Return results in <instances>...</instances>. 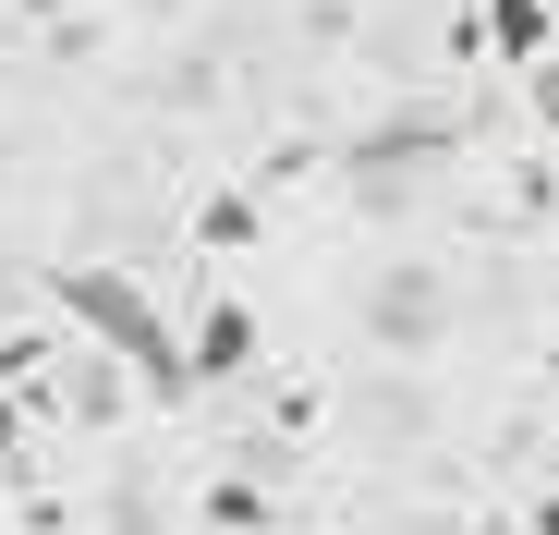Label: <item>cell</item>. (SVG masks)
<instances>
[{
	"mask_svg": "<svg viewBox=\"0 0 559 535\" xmlns=\"http://www.w3.org/2000/svg\"><path fill=\"white\" fill-rule=\"evenodd\" d=\"M0 378H37V341H0Z\"/></svg>",
	"mask_w": 559,
	"mask_h": 535,
	"instance_id": "5",
	"label": "cell"
},
{
	"mask_svg": "<svg viewBox=\"0 0 559 535\" xmlns=\"http://www.w3.org/2000/svg\"><path fill=\"white\" fill-rule=\"evenodd\" d=\"M49 293H61V317H73L85 341H110L122 366L158 390V402H182V390H195V341L158 317V293H146V281H122V268H61Z\"/></svg>",
	"mask_w": 559,
	"mask_h": 535,
	"instance_id": "1",
	"label": "cell"
},
{
	"mask_svg": "<svg viewBox=\"0 0 559 535\" xmlns=\"http://www.w3.org/2000/svg\"><path fill=\"white\" fill-rule=\"evenodd\" d=\"M25 13H85V0H25Z\"/></svg>",
	"mask_w": 559,
	"mask_h": 535,
	"instance_id": "6",
	"label": "cell"
},
{
	"mask_svg": "<svg viewBox=\"0 0 559 535\" xmlns=\"http://www.w3.org/2000/svg\"><path fill=\"white\" fill-rule=\"evenodd\" d=\"M231 366H255V317L219 293V305L195 317V378H231Z\"/></svg>",
	"mask_w": 559,
	"mask_h": 535,
	"instance_id": "2",
	"label": "cell"
},
{
	"mask_svg": "<svg viewBox=\"0 0 559 535\" xmlns=\"http://www.w3.org/2000/svg\"><path fill=\"white\" fill-rule=\"evenodd\" d=\"M487 49L535 73V61H547V0H487Z\"/></svg>",
	"mask_w": 559,
	"mask_h": 535,
	"instance_id": "3",
	"label": "cell"
},
{
	"mask_svg": "<svg viewBox=\"0 0 559 535\" xmlns=\"http://www.w3.org/2000/svg\"><path fill=\"white\" fill-rule=\"evenodd\" d=\"M535 122H547V134H559V49H547V61H535Z\"/></svg>",
	"mask_w": 559,
	"mask_h": 535,
	"instance_id": "4",
	"label": "cell"
}]
</instances>
